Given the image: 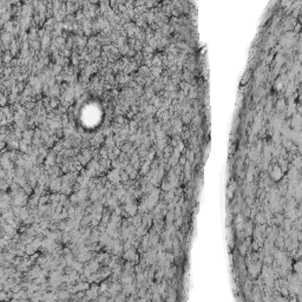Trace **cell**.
Returning a JSON list of instances; mask_svg holds the SVG:
<instances>
[{
	"label": "cell",
	"mask_w": 302,
	"mask_h": 302,
	"mask_svg": "<svg viewBox=\"0 0 302 302\" xmlns=\"http://www.w3.org/2000/svg\"><path fill=\"white\" fill-rule=\"evenodd\" d=\"M85 295H86L87 300H96L98 297V295H99V288L97 285H92L90 289L86 290Z\"/></svg>",
	"instance_id": "1"
},
{
	"label": "cell",
	"mask_w": 302,
	"mask_h": 302,
	"mask_svg": "<svg viewBox=\"0 0 302 302\" xmlns=\"http://www.w3.org/2000/svg\"><path fill=\"white\" fill-rule=\"evenodd\" d=\"M89 289V285L86 283V282H80L79 285H74L72 288V291H74V293H79V291H85Z\"/></svg>",
	"instance_id": "2"
},
{
	"label": "cell",
	"mask_w": 302,
	"mask_h": 302,
	"mask_svg": "<svg viewBox=\"0 0 302 302\" xmlns=\"http://www.w3.org/2000/svg\"><path fill=\"white\" fill-rule=\"evenodd\" d=\"M120 290H122V287L119 285H117V283H113V285L109 289V295L111 297H115Z\"/></svg>",
	"instance_id": "3"
},
{
	"label": "cell",
	"mask_w": 302,
	"mask_h": 302,
	"mask_svg": "<svg viewBox=\"0 0 302 302\" xmlns=\"http://www.w3.org/2000/svg\"><path fill=\"white\" fill-rule=\"evenodd\" d=\"M70 293L68 291H59V293H57V299H59V300H62V301H66V300H68L70 299Z\"/></svg>",
	"instance_id": "4"
},
{
	"label": "cell",
	"mask_w": 302,
	"mask_h": 302,
	"mask_svg": "<svg viewBox=\"0 0 302 302\" xmlns=\"http://www.w3.org/2000/svg\"><path fill=\"white\" fill-rule=\"evenodd\" d=\"M8 299H7V294H6V291H0V302L2 301H7Z\"/></svg>",
	"instance_id": "5"
},
{
	"label": "cell",
	"mask_w": 302,
	"mask_h": 302,
	"mask_svg": "<svg viewBox=\"0 0 302 302\" xmlns=\"http://www.w3.org/2000/svg\"><path fill=\"white\" fill-rule=\"evenodd\" d=\"M6 281V275H5V271L4 270H1L0 269V282H5Z\"/></svg>",
	"instance_id": "6"
},
{
	"label": "cell",
	"mask_w": 302,
	"mask_h": 302,
	"mask_svg": "<svg viewBox=\"0 0 302 302\" xmlns=\"http://www.w3.org/2000/svg\"><path fill=\"white\" fill-rule=\"evenodd\" d=\"M11 302H22V300H17V299H11Z\"/></svg>",
	"instance_id": "7"
},
{
	"label": "cell",
	"mask_w": 302,
	"mask_h": 302,
	"mask_svg": "<svg viewBox=\"0 0 302 302\" xmlns=\"http://www.w3.org/2000/svg\"><path fill=\"white\" fill-rule=\"evenodd\" d=\"M22 302H31L30 300H22Z\"/></svg>",
	"instance_id": "8"
},
{
	"label": "cell",
	"mask_w": 302,
	"mask_h": 302,
	"mask_svg": "<svg viewBox=\"0 0 302 302\" xmlns=\"http://www.w3.org/2000/svg\"><path fill=\"white\" fill-rule=\"evenodd\" d=\"M290 302H296V300H295V299H293V300H291Z\"/></svg>",
	"instance_id": "9"
},
{
	"label": "cell",
	"mask_w": 302,
	"mask_h": 302,
	"mask_svg": "<svg viewBox=\"0 0 302 302\" xmlns=\"http://www.w3.org/2000/svg\"><path fill=\"white\" fill-rule=\"evenodd\" d=\"M2 302H6V301H2Z\"/></svg>",
	"instance_id": "10"
}]
</instances>
